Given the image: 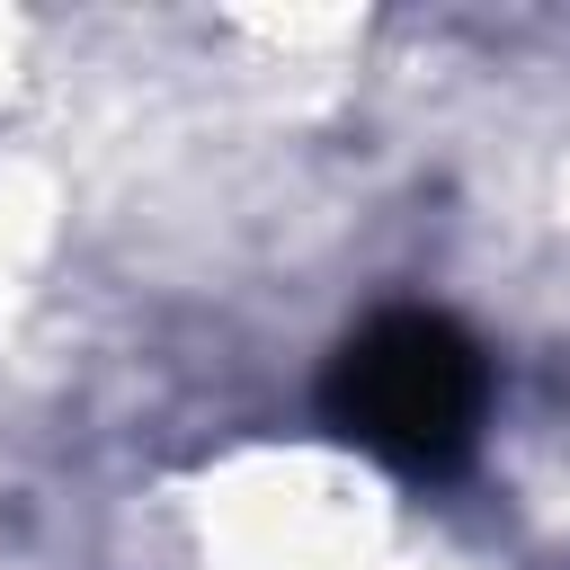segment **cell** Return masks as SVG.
<instances>
[{
	"label": "cell",
	"instance_id": "1",
	"mask_svg": "<svg viewBox=\"0 0 570 570\" xmlns=\"http://www.w3.org/2000/svg\"><path fill=\"white\" fill-rule=\"evenodd\" d=\"M321 419L410 481H454L490 428V356L463 321L428 303H383L338 338L321 374Z\"/></svg>",
	"mask_w": 570,
	"mask_h": 570
}]
</instances>
